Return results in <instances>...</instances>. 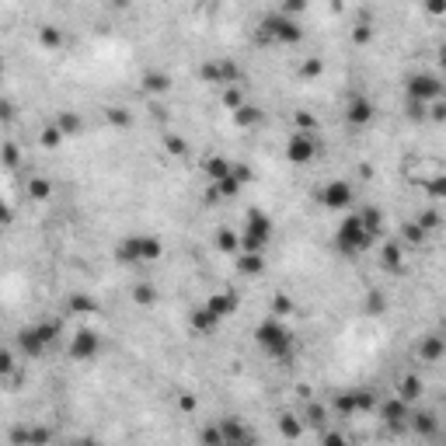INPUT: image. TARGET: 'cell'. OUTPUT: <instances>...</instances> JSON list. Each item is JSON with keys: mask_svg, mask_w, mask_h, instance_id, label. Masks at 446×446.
Listing matches in <instances>:
<instances>
[{"mask_svg": "<svg viewBox=\"0 0 446 446\" xmlns=\"http://www.w3.org/2000/svg\"><path fill=\"white\" fill-rule=\"evenodd\" d=\"M415 223H418L422 231H436V227H439V213H436V209H425V213H418Z\"/></svg>", "mask_w": 446, "mask_h": 446, "instance_id": "cell-41", "label": "cell"}, {"mask_svg": "<svg viewBox=\"0 0 446 446\" xmlns=\"http://www.w3.org/2000/svg\"><path fill=\"white\" fill-rule=\"evenodd\" d=\"M241 188H245V181H238V178L227 171L223 178L209 181V199H213V202H216V199H234V195H241Z\"/></svg>", "mask_w": 446, "mask_h": 446, "instance_id": "cell-15", "label": "cell"}, {"mask_svg": "<svg viewBox=\"0 0 446 446\" xmlns=\"http://www.w3.org/2000/svg\"><path fill=\"white\" fill-rule=\"evenodd\" d=\"M216 429H220V443H223V446H245V443H251V439H255V432H251V429H245L238 418H223Z\"/></svg>", "mask_w": 446, "mask_h": 446, "instance_id": "cell-12", "label": "cell"}, {"mask_svg": "<svg viewBox=\"0 0 446 446\" xmlns=\"http://www.w3.org/2000/svg\"><path fill=\"white\" fill-rule=\"evenodd\" d=\"M255 342H258V349H262L269 359H276V363H290V359H293V349H297L293 331H290L276 314L265 317V321L255 328Z\"/></svg>", "mask_w": 446, "mask_h": 446, "instance_id": "cell-1", "label": "cell"}, {"mask_svg": "<svg viewBox=\"0 0 446 446\" xmlns=\"http://www.w3.org/2000/svg\"><path fill=\"white\" fill-rule=\"evenodd\" d=\"M188 321H192V331H195V335H213V331H216V324H220V317H216L206 304H202V307H195Z\"/></svg>", "mask_w": 446, "mask_h": 446, "instance_id": "cell-19", "label": "cell"}, {"mask_svg": "<svg viewBox=\"0 0 446 446\" xmlns=\"http://www.w3.org/2000/svg\"><path fill=\"white\" fill-rule=\"evenodd\" d=\"M98 352H101V335H98L94 328L74 331V338H70V345H67V356H70L74 363H91V359H98Z\"/></svg>", "mask_w": 446, "mask_h": 446, "instance_id": "cell-7", "label": "cell"}, {"mask_svg": "<svg viewBox=\"0 0 446 446\" xmlns=\"http://www.w3.org/2000/svg\"><path fill=\"white\" fill-rule=\"evenodd\" d=\"M25 192H28V195H32L35 202H46V199L53 195V181H49L46 174H35V178H28Z\"/></svg>", "mask_w": 446, "mask_h": 446, "instance_id": "cell-25", "label": "cell"}, {"mask_svg": "<svg viewBox=\"0 0 446 446\" xmlns=\"http://www.w3.org/2000/svg\"><path fill=\"white\" fill-rule=\"evenodd\" d=\"M370 35H373V32H370V25H363V22H359V25H356V32H352V39H356V46H363V42H370Z\"/></svg>", "mask_w": 446, "mask_h": 446, "instance_id": "cell-50", "label": "cell"}, {"mask_svg": "<svg viewBox=\"0 0 446 446\" xmlns=\"http://www.w3.org/2000/svg\"><path fill=\"white\" fill-rule=\"evenodd\" d=\"M408 119H425V105L408 98Z\"/></svg>", "mask_w": 446, "mask_h": 446, "instance_id": "cell-51", "label": "cell"}, {"mask_svg": "<svg viewBox=\"0 0 446 446\" xmlns=\"http://www.w3.org/2000/svg\"><path fill=\"white\" fill-rule=\"evenodd\" d=\"M0 74H4V56H0Z\"/></svg>", "mask_w": 446, "mask_h": 446, "instance_id": "cell-57", "label": "cell"}, {"mask_svg": "<svg viewBox=\"0 0 446 446\" xmlns=\"http://www.w3.org/2000/svg\"><path fill=\"white\" fill-rule=\"evenodd\" d=\"M35 331H39V338L53 349V345H56V338H60V321H39V324H35Z\"/></svg>", "mask_w": 446, "mask_h": 446, "instance_id": "cell-34", "label": "cell"}, {"mask_svg": "<svg viewBox=\"0 0 446 446\" xmlns=\"http://www.w3.org/2000/svg\"><path fill=\"white\" fill-rule=\"evenodd\" d=\"M70 311H77V314H81V311H94V300L77 293V297H70Z\"/></svg>", "mask_w": 446, "mask_h": 446, "instance_id": "cell-48", "label": "cell"}, {"mask_svg": "<svg viewBox=\"0 0 446 446\" xmlns=\"http://www.w3.org/2000/svg\"><path fill=\"white\" fill-rule=\"evenodd\" d=\"M258 39L262 42H276V46H297V42H304V25H300V18H290L283 11H272V15L262 18Z\"/></svg>", "mask_w": 446, "mask_h": 446, "instance_id": "cell-2", "label": "cell"}, {"mask_svg": "<svg viewBox=\"0 0 446 446\" xmlns=\"http://www.w3.org/2000/svg\"><path fill=\"white\" fill-rule=\"evenodd\" d=\"M429 115H432L436 122H443V119H446V105H443V101L436 98V101H432V108H429Z\"/></svg>", "mask_w": 446, "mask_h": 446, "instance_id": "cell-55", "label": "cell"}, {"mask_svg": "<svg viewBox=\"0 0 446 446\" xmlns=\"http://www.w3.org/2000/svg\"><path fill=\"white\" fill-rule=\"evenodd\" d=\"M279 11H283V15H290V18H300V15L307 11V0H283Z\"/></svg>", "mask_w": 446, "mask_h": 446, "instance_id": "cell-40", "label": "cell"}, {"mask_svg": "<svg viewBox=\"0 0 446 446\" xmlns=\"http://www.w3.org/2000/svg\"><path fill=\"white\" fill-rule=\"evenodd\" d=\"M373 241H377V238L363 227L356 213H352V216H345V220L338 223V231H335V238H331V245H335V248H338V255H345V258L370 251V248H373Z\"/></svg>", "mask_w": 446, "mask_h": 446, "instance_id": "cell-4", "label": "cell"}, {"mask_svg": "<svg viewBox=\"0 0 446 446\" xmlns=\"http://www.w3.org/2000/svg\"><path fill=\"white\" fill-rule=\"evenodd\" d=\"M160 255H164V241L157 234H133L115 248V258L122 265H147V262H157Z\"/></svg>", "mask_w": 446, "mask_h": 446, "instance_id": "cell-3", "label": "cell"}, {"mask_svg": "<svg viewBox=\"0 0 446 446\" xmlns=\"http://www.w3.org/2000/svg\"><path fill=\"white\" fill-rule=\"evenodd\" d=\"M366 311H370V314H380V311H383V297H380V293H370V300H366Z\"/></svg>", "mask_w": 446, "mask_h": 446, "instance_id": "cell-52", "label": "cell"}, {"mask_svg": "<svg viewBox=\"0 0 446 446\" xmlns=\"http://www.w3.org/2000/svg\"><path fill=\"white\" fill-rule=\"evenodd\" d=\"M220 98H223V105H227L231 112L245 105V91H241V84H227V88H223V94H220Z\"/></svg>", "mask_w": 446, "mask_h": 446, "instance_id": "cell-33", "label": "cell"}, {"mask_svg": "<svg viewBox=\"0 0 446 446\" xmlns=\"http://www.w3.org/2000/svg\"><path fill=\"white\" fill-rule=\"evenodd\" d=\"M443 352H446L443 335H429V338L418 345V359H422V363H439V359H443Z\"/></svg>", "mask_w": 446, "mask_h": 446, "instance_id": "cell-21", "label": "cell"}, {"mask_svg": "<svg viewBox=\"0 0 446 446\" xmlns=\"http://www.w3.org/2000/svg\"><path fill=\"white\" fill-rule=\"evenodd\" d=\"M0 160H4L8 167H18V160H22L18 147H15V143H4V147H0Z\"/></svg>", "mask_w": 446, "mask_h": 446, "instance_id": "cell-42", "label": "cell"}, {"mask_svg": "<svg viewBox=\"0 0 446 446\" xmlns=\"http://www.w3.org/2000/svg\"><path fill=\"white\" fill-rule=\"evenodd\" d=\"M53 432L49 429H15L11 432V443H49Z\"/></svg>", "mask_w": 446, "mask_h": 446, "instance_id": "cell-29", "label": "cell"}, {"mask_svg": "<svg viewBox=\"0 0 446 446\" xmlns=\"http://www.w3.org/2000/svg\"><path fill=\"white\" fill-rule=\"evenodd\" d=\"M199 439H202V443H209V446H223V443H220V429H216V425H213V429H206Z\"/></svg>", "mask_w": 446, "mask_h": 446, "instance_id": "cell-53", "label": "cell"}, {"mask_svg": "<svg viewBox=\"0 0 446 446\" xmlns=\"http://www.w3.org/2000/svg\"><path fill=\"white\" fill-rule=\"evenodd\" d=\"M238 272L245 279H255L265 272V251H238Z\"/></svg>", "mask_w": 446, "mask_h": 446, "instance_id": "cell-16", "label": "cell"}, {"mask_svg": "<svg viewBox=\"0 0 446 446\" xmlns=\"http://www.w3.org/2000/svg\"><path fill=\"white\" fill-rule=\"evenodd\" d=\"M321 70H324V63H321L317 56H311V60L300 67V77H321Z\"/></svg>", "mask_w": 446, "mask_h": 446, "instance_id": "cell-43", "label": "cell"}, {"mask_svg": "<svg viewBox=\"0 0 446 446\" xmlns=\"http://www.w3.org/2000/svg\"><path fill=\"white\" fill-rule=\"evenodd\" d=\"M8 223H11V206L0 199V227H8Z\"/></svg>", "mask_w": 446, "mask_h": 446, "instance_id": "cell-56", "label": "cell"}, {"mask_svg": "<svg viewBox=\"0 0 446 446\" xmlns=\"http://www.w3.org/2000/svg\"><path fill=\"white\" fill-rule=\"evenodd\" d=\"M67 136H63V129L56 126V122H49V126H42V133H39V143L46 147V150H56L60 143H63Z\"/></svg>", "mask_w": 446, "mask_h": 446, "instance_id": "cell-30", "label": "cell"}, {"mask_svg": "<svg viewBox=\"0 0 446 446\" xmlns=\"http://www.w3.org/2000/svg\"><path fill=\"white\" fill-rule=\"evenodd\" d=\"M216 245H220V251H231V255H238V251H241V238H238L234 231H227V227H223V231L216 234Z\"/></svg>", "mask_w": 446, "mask_h": 446, "instance_id": "cell-32", "label": "cell"}, {"mask_svg": "<svg viewBox=\"0 0 446 446\" xmlns=\"http://www.w3.org/2000/svg\"><path fill=\"white\" fill-rule=\"evenodd\" d=\"M304 422H311V425H324V408H321V404H307Z\"/></svg>", "mask_w": 446, "mask_h": 446, "instance_id": "cell-44", "label": "cell"}, {"mask_svg": "<svg viewBox=\"0 0 446 446\" xmlns=\"http://www.w3.org/2000/svg\"><path fill=\"white\" fill-rule=\"evenodd\" d=\"M425 8H429V15L443 18V11H446V0H425Z\"/></svg>", "mask_w": 446, "mask_h": 446, "instance_id": "cell-54", "label": "cell"}, {"mask_svg": "<svg viewBox=\"0 0 446 446\" xmlns=\"http://www.w3.org/2000/svg\"><path fill=\"white\" fill-rule=\"evenodd\" d=\"M234 122H238L241 129H251V126H258V122H262V108H258V105H251V101H245L241 108H234Z\"/></svg>", "mask_w": 446, "mask_h": 446, "instance_id": "cell-24", "label": "cell"}, {"mask_svg": "<svg viewBox=\"0 0 446 446\" xmlns=\"http://www.w3.org/2000/svg\"><path fill=\"white\" fill-rule=\"evenodd\" d=\"M373 115H377V108H373V101H370L366 94H352V98H349V108H345L349 126L363 129V126H370V122H373Z\"/></svg>", "mask_w": 446, "mask_h": 446, "instance_id": "cell-11", "label": "cell"}, {"mask_svg": "<svg viewBox=\"0 0 446 446\" xmlns=\"http://www.w3.org/2000/svg\"><path fill=\"white\" fill-rule=\"evenodd\" d=\"M317 199H321L324 209H349L352 199H356V192H352V185H349L345 178H331V181L317 192Z\"/></svg>", "mask_w": 446, "mask_h": 446, "instance_id": "cell-10", "label": "cell"}, {"mask_svg": "<svg viewBox=\"0 0 446 446\" xmlns=\"http://www.w3.org/2000/svg\"><path fill=\"white\" fill-rule=\"evenodd\" d=\"M238 304H241V297H238V290H220V293H213L209 300H206V307L223 321V317H231L234 311H238Z\"/></svg>", "mask_w": 446, "mask_h": 446, "instance_id": "cell-14", "label": "cell"}, {"mask_svg": "<svg viewBox=\"0 0 446 446\" xmlns=\"http://www.w3.org/2000/svg\"><path fill=\"white\" fill-rule=\"evenodd\" d=\"M408 425H411V432H415V436L432 439V436H436V429H439V418H436L432 411H408Z\"/></svg>", "mask_w": 446, "mask_h": 446, "instance_id": "cell-17", "label": "cell"}, {"mask_svg": "<svg viewBox=\"0 0 446 446\" xmlns=\"http://www.w3.org/2000/svg\"><path fill=\"white\" fill-rule=\"evenodd\" d=\"M408 411H411V404H408V401H401L397 394H394L390 401H383V404H380V415H383V422H387V425H404V422H408Z\"/></svg>", "mask_w": 446, "mask_h": 446, "instance_id": "cell-18", "label": "cell"}, {"mask_svg": "<svg viewBox=\"0 0 446 446\" xmlns=\"http://www.w3.org/2000/svg\"><path fill=\"white\" fill-rule=\"evenodd\" d=\"M352 408H356V411H373V408H377L373 390H352Z\"/></svg>", "mask_w": 446, "mask_h": 446, "instance_id": "cell-36", "label": "cell"}, {"mask_svg": "<svg viewBox=\"0 0 446 446\" xmlns=\"http://www.w3.org/2000/svg\"><path fill=\"white\" fill-rule=\"evenodd\" d=\"M108 122H112V126H129L133 115H129L126 108H108Z\"/></svg>", "mask_w": 446, "mask_h": 446, "instance_id": "cell-46", "label": "cell"}, {"mask_svg": "<svg viewBox=\"0 0 446 446\" xmlns=\"http://www.w3.org/2000/svg\"><path fill=\"white\" fill-rule=\"evenodd\" d=\"M297 126H300V129H307V133H317V119H314V115H307V112H297Z\"/></svg>", "mask_w": 446, "mask_h": 446, "instance_id": "cell-49", "label": "cell"}, {"mask_svg": "<svg viewBox=\"0 0 446 446\" xmlns=\"http://www.w3.org/2000/svg\"><path fill=\"white\" fill-rule=\"evenodd\" d=\"M164 147H167L171 154H178V157L185 154V140H181L178 133H167V136H164Z\"/></svg>", "mask_w": 446, "mask_h": 446, "instance_id": "cell-47", "label": "cell"}, {"mask_svg": "<svg viewBox=\"0 0 446 446\" xmlns=\"http://www.w3.org/2000/svg\"><path fill=\"white\" fill-rule=\"evenodd\" d=\"M143 91L147 94H167L171 91V77L164 74V70H150V74H143Z\"/></svg>", "mask_w": 446, "mask_h": 446, "instance_id": "cell-22", "label": "cell"}, {"mask_svg": "<svg viewBox=\"0 0 446 446\" xmlns=\"http://www.w3.org/2000/svg\"><path fill=\"white\" fill-rule=\"evenodd\" d=\"M356 216L373 238H380V231H383V209L380 206H363V209H356Z\"/></svg>", "mask_w": 446, "mask_h": 446, "instance_id": "cell-20", "label": "cell"}, {"mask_svg": "<svg viewBox=\"0 0 446 446\" xmlns=\"http://www.w3.org/2000/svg\"><path fill=\"white\" fill-rule=\"evenodd\" d=\"M15 373V352L11 349H0V377Z\"/></svg>", "mask_w": 446, "mask_h": 446, "instance_id": "cell-45", "label": "cell"}, {"mask_svg": "<svg viewBox=\"0 0 446 446\" xmlns=\"http://www.w3.org/2000/svg\"><path fill=\"white\" fill-rule=\"evenodd\" d=\"M397 397H401V401H408V404H415V401L422 397V380H418V373H404V377H401V383H397Z\"/></svg>", "mask_w": 446, "mask_h": 446, "instance_id": "cell-23", "label": "cell"}, {"mask_svg": "<svg viewBox=\"0 0 446 446\" xmlns=\"http://www.w3.org/2000/svg\"><path fill=\"white\" fill-rule=\"evenodd\" d=\"M272 314H276V317H286V314H293V300H290L286 293H276V297H272Z\"/></svg>", "mask_w": 446, "mask_h": 446, "instance_id": "cell-38", "label": "cell"}, {"mask_svg": "<svg viewBox=\"0 0 446 446\" xmlns=\"http://www.w3.org/2000/svg\"><path fill=\"white\" fill-rule=\"evenodd\" d=\"M408 98L429 105V101L443 98V81H439L436 74H411V77H408Z\"/></svg>", "mask_w": 446, "mask_h": 446, "instance_id": "cell-9", "label": "cell"}, {"mask_svg": "<svg viewBox=\"0 0 446 446\" xmlns=\"http://www.w3.org/2000/svg\"><path fill=\"white\" fill-rule=\"evenodd\" d=\"M133 300H136L140 307H154V300H157V293H154V286H150V283H140V286L133 290Z\"/></svg>", "mask_w": 446, "mask_h": 446, "instance_id": "cell-37", "label": "cell"}, {"mask_svg": "<svg viewBox=\"0 0 446 446\" xmlns=\"http://www.w3.org/2000/svg\"><path fill=\"white\" fill-rule=\"evenodd\" d=\"M241 238V251H265V245L272 241V220L265 209H248L245 216V231Z\"/></svg>", "mask_w": 446, "mask_h": 446, "instance_id": "cell-5", "label": "cell"}, {"mask_svg": "<svg viewBox=\"0 0 446 446\" xmlns=\"http://www.w3.org/2000/svg\"><path fill=\"white\" fill-rule=\"evenodd\" d=\"M425 238H429V231H422L415 220H411V223H404V245L418 248V245H425Z\"/></svg>", "mask_w": 446, "mask_h": 446, "instance_id": "cell-35", "label": "cell"}, {"mask_svg": "<svg viewBox=\"0 0 446 446\" xmlns=\"http://www.w3.org/2000/svg\"><path fill=\"white\" fill-rule=\"evenodd\" d=\"M321 154V143H317V133H307V129H297L290 140H286V160L297 164V167H307L314 157Z\"/></svg>", "mask_w": 446, "mask_h": 446, "instance_id": "cell-6", "label": "cell"}, {"mask_svg": "<svg viewBox=\"0 0 446 446\" xmlns=\"http://www.w3.org/2000/svg\"><path fill=\"white\" fill-rule=\"evenodd\" d=\"M60 129H63V136H74V133H81L84 129V119L77 115V112H56V119H53Z\"/></svg>", "mask_w": 446, "mask_h": 446, "instance_id": "cell-28", "label": "cell"}, {"mask_svg": "<svg viewBox=\"0 0 446 446\" xmlns=\"http://www.w3.org/2000/svg\"><path fill=\"white\" fill-rule=\"evenodd\" d=\"M39 42H42L46 49H53V53L67 46V39H63V32H60V28H39Z\"/></svg>", "mask_w": 446, "mask_h": 446, "instance_id": "cell-31", "label": "cell"}, {"mask_svg": "<svg viewBox=\"0 0 446 446\" xmlns=\"http://www.w3.org/2000/svg\"><path fill=\"white\" fill-rule=\"evenodd\" d=\"M18 352H22L25 359H42V356L49 352V345L39 338L35 324H28V328H22V331H18Z\"/></svg>", "mask_w": 446, "mask_h": 446, "instance_id": "cell-13", "label": "cell"}, {"mask_svg": "<svg viewBox=\"0 0 446 446\" xmlns=\"http://www.w3.org/2000/svg\"><path fill=\"white\" fill-rule=\"evenodd\" d=\"M202 171L209 174V181H216V178H223V174L231 171V160H227V157H220V154H213V157H206V160H202Z\"/></svg>", "mask_w": 446, "mask_h": 446, "instance_id": "cell-27", "label": "cell"}, {"mask_svg": "<svg viewBox=\"0 0 446 446\" xmlns=\"http://www.w3.org/2000/svg\"><path fill=\"white\" fill-rule=\"evenodd\" d=\"M380 262H383V269H390V272H401L404 269V245H387L383 248V255H380Z\"/></svg>", "mask_w": 446, "mask_h": 446, "instance_id": "cell-26", "label": "cell"}, {"mask_svg": "<svg viewBox=\"0 0 446 446\" xmlns=\"http://www.w3.org/2000/svg\"><path fill=\"white\" fill-rule=\"evenodd\" d=\"M279 425H283V436H286V439H297V436L304 432V425L297 422V415H283Z\"/></svg>", "mask_w": 446, "mask_h": 446, "instance_id": "cell-39", "label": "cell"}, {"mask_svg": "<svg viewBox=\"0 0 446 446\" xmlns=\"http://www.w3.org/2000/svg\"><path fill=\"white\" fill-rule=\"evenodd\" d=\"M199 77L206 84H220V88H227V84H241V67L234 60H209L202 63Z\"/></svg>", "mask_w": 446, "mask_h": 446, "instance_id": "cell-8", "label": "cell"}]
</instances>
